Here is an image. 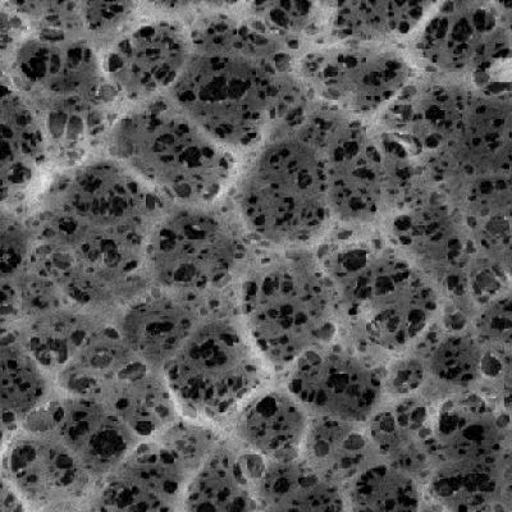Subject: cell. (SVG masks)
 I'll return each mask as SVG.
<instances>
[{"mask_svg": "<svg viewBox=\"0 0 512 512\" xmlns=\"http://www.w3.org/2000/svg\"><path fill=\"white\" fill-rule=\"evenodd\" d=\"M233 440L273 461L296 459L308 436L303 404L287 388L256 393L231 420Z\"/></svg>", "mask_w": 512, "mask_h": 512, "instance_id": "8992f818", "label": "cell"}, {"mask_svg": "<svg viewBox=\"0 0 512 512\" xmlns=\"http://www.w3.org/2000/svg\"><path fill=\"white\" fill-rule=\"evenodd\" d=\"M221 440L217 427L182 416L166 431L140 441L109 473L91 502L107 510H172L205 457Z\"/></svg>", "mask_w": 512, "mask_h": 512, "instance_id": "7a4b0ae2", "label": "cell"}, {"mask_svg": "<svg viewBox=\"0 0 512 512\" xmlns=\"http://www.w3.org/2000/svg\"><path fill=\"white\" fill-rule=\"evenodd\" d=\"M3 484L27 509L89 504L98 479L52 431L17 428L4 446Z\"/></svg>", "mask_w": 512, "mask_h": 512, "instance_id": "3957f363", "label": "cell"}, {"mask_svg": "<svg viewBox=\"0 0 512 512\" xmlns=\"http://www.w3.org/2000/svg\"><path fill=\"white\" fill-rule=\"evenodd\" d=\"M9 337V341L3 338L2 347V409L3 424L13 429L52 399L57 386L47 370Z\"/></svg>", "mask_w": 512, "mask_h": 512, "instance_id": "ba28073f", "label": "cell"}, {"mask_svg": "<svg viewBox=\"0 0 512 512\" xmlns=\"http://www.w3.org/2000/svg\"><path fill=\"white\" fill-rule=\"evenodd\" d=\"M203 314L198 304L168 292L150 299L136 297L113 313V323L136 355L163 372Z\"/></svg>", "mask_w": 512, "mask_h": 512, "instance_id": "5b68a950", "label": "cell"}, {"mask_svg": "<svg viewBox=\"0 0 512 512\" xmlns=\"http://www.w3.org/2000/svg\"><path fill=\"white\" fill-rule=\"evenodd\" d=\"M271 365L260 354L242 317L201 315L163 374L182 415L218 427L267 387Z\"/></svg>", "mask_w": 512, "mask_h": 512, "instance_id": "6da1fadb", "label": "cell"}, {"mask_svg": "<svg viewBox=\"0 0 512 512\" xmlns=\"http://www.w3.org/2000/svg\"><path fill=\"white\" fill-rule=\"evenodd\" d=\"M102 400L140 441L158 436L184 416L162 370L139 356L122 370Z\"/></svg>", "mask_w": 512, "mask_h": 512, "instance_id": "52a82bcc", "label": "cell"}, {"mask_svg": "<svg viewBox=\"0 0 512 512\" xmlns=\"http://www.w3.org/2000/svg\"><path fill=\"white\" fill-rule=\"evenodd\" d=\"M17 428L58 434L98 482L113 472L140 442L104 400L59 391L27 415Z\"/></svg>", "mask_w": 512, "mask_h": 512, "instance_id": "277c9868", "label": "cell"}]
</instances>
